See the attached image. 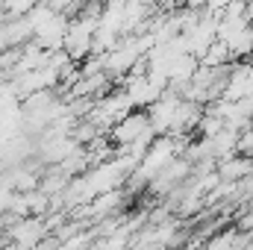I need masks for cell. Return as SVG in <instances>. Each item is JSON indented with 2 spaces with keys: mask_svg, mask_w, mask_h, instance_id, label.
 Returning <instances> with one entry per match:
<instances>
[{
  "mask_svg": "<svg viewBox=\"0 0 253 250\" xmlns=\"http://www.w3.org/2000/svg\"><path fill=\"white\" fill-rule=\"evenodd\" d=\"M42 233H44V224H42V221H24L21 227L12 230L15 242H21V245H36V242L42 239Z\"/></svg>",
  "mask_w": 253,
  "mask_h": 250,
  "instance_id": "277c9868",
  "label": "cell"
},
{
  "mask_svg": "<svg viewBox=\"0 0 253 250\" xmlns=\"http://www.w3.org/2000/svg\"><path fill=\"white\" fill-rule=\"evenodd\" d=\"M94 33H97V21L94 15H85L80 24H71L68 36H65V50L71 59H83L88 50H94Z\"/></svg>",
  "mask_w": 253,
  "mask_h": 250,
  "instance_id": "6da1fadb",
  "label": "cell"
},
{
  "mask_svg": "<svg viewBox=\"0 0 253 250\" xmlns=\"http://www.w3.org/2000/svg\"><path fill=\"white\" fill-rule=\"evenodd\" d=\"M251 168H253L251 159H245V156H242V159L227 156V162L221 165V177H224V180H245V174H248Z\"/></svg>",
  "mask_w": 253,
  "mask_h": 250,
  "instance_id": "5b68a950",
  "label": "cell"
},
{
  "mask_svg": "<svg viewBox=\"0 0 253 250\" xmlns=\"http://www.w3.org/2000/svg\"><path fill=\"white\" fill-rule=\"evenodd\" d=\"M68 30H71L68 18H65L62 12H56V15H53L47 24H42L33 36H36V44H39V47L53 50V47H65V36H68Z\"/></svg>",
  "mask_w": 253,
  "mask_h": 250,
  "instance_id": "7a4b0ae2",
  "label": "cell"
},
{
  "mask_svg": "<svg viewBox=\"0 0 253 250\" xmlns=\"http://www.w3.org/2000/svg\"><path fill=\"white\" fill-rule=\"evenodd\" d=\"M150 126H153L150 124V115H141V112L135 115V112H129L124 121L115 124L112 132H115V141H118V144H132V141H135L141 132H147Z\"/></svg>",
  "mask_w": 253,
  "mask_h": 250,
  "instance_id": "3957f363",
  "label": "cell"
},
{
  "mask_svg": "<svg viewBox=\"0 0 253 250\" xmlns=\"http://www.w3.org/2000/svg\"><path fill=\"white\" fill-rule=\"evenodd\" d=\"M3 9L9 12V18H24L33 9V0H3Z\"/></svg>",
  "mask_w": 253,
  "mask_h": 250,
  "instance_id": "8992f818",
  "label": "cell"
}]
</instances>
